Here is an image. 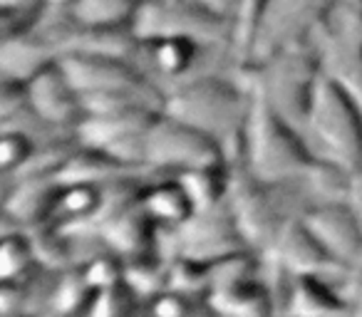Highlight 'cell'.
Returning a JSON list of instances; mask_svg holds the SVG:
<instances>
[{
    "instance_id": "obj_1",
    "label": "cell",
    "mask_w": 362,
    "mask_h": 317,
    "mask_svg": "<svg viewBox=\"0 0 362 317\" xmlns=\"http://www.w3.org/2000/svg\"><path fill=\"white\" fill-rule=\"evenodd\" d=\"M248 90L251 109L243 126L238 159L233 164H241L266 184H300L310 164L315 162V154L305 144V134L278 114L261 92L251 85Z\"/></svg>"
},
{
    "instance_id": "obj_2",
    "label": "cell",
    "mask_w": 362,
    "mask_h": 317,
    "mask_svg": "<svg viewBox=\"0 0 362 317\" xmlns=\"http://www.w3.org/2000/svg\"><path fill=\"white\" fill-rule=\"evenodd\" d=\"M251 109V90L246 82L226 77L184 80L164 97V114L197 126L226 149L228 162H236L243 126Z\"/></svg>"
},
{
    "instance_id": "obj_3",
    "label": "cell",
    "mask_w": 362,
    "mask_h": 317,
    "mask_svg": "<svg viewBox=\"0 0 362 317\" xmlns=\"http://www.w3.org/2000/svg\"><path fill=\"white\" fill-rule=\"evenodd\" d=\"M238 75L246 77L243 82L261 92L278 114L305 131L313 97L322 77L313 40L283 47L281 52L248 70H241Z\"/></svg>"
},
{
    "instance_id": "obj_4",
    "label": "cell",
    "mask_w": 362,
    "mask_h": 317,
    "mask_svg": "<svg viewBox=\"0 0 362 317\" xmlns=\"http://www.w3.org/2000/svg\"><path fill=\"white\" fill-rule=\"evenodd\" d=\"M310 40L322 77L362 109V0H340Z\"/></svg>"
},
{
    "instance_id": "obj_5",
    "label": "cell",
    "mask_w": 362,
    "mask_h": 317,
    "mask_svg": "<svg viewBox=\"0 0 362 317\" xmlns=\"http://www.w3.org/2000/svg\"><path fill=\"white\" fill-rule=\"evenodd\" d=\"M305 134L320 144V156L350 174L362 167V109L325 77L317 82Z\"/></svg>"
},
{
    "instance_id": "obj_6",
    "label": "cell",
    "mask_w": 362,
    "mask_h": 317,
    "mask_svg": "<svg viewBox=\"0 0 362 317\" xmlns=\"http://www.w3.org/2000/svg\"><path fill=\"white\" fill-rule=\"evenodd\" d=\"M132 32L139 42L184 37L199 45H231V20L206 11L197 0H141Z\"/></svg>"
},
{
    "instance_id": "obj_7",
    "label": "cell",
    "mask_w": 362,
    "mask_h": 317,
    "mask_svg": "<svg viewBox=\"0 0 362 317\" xmlns=\"http://www.w3.org/2000/svg\"><path fill=\"white\" fill-rule=\"evenodd\" d=\"M144 164L154 174L159 172L176 177L181 172L231 162H228L226 149L214 136L161 112L146 131Z\"/></svg>"
},
{
    "instance_id": "obj_8",
    "label": "cell",
    "mask_w": 362,
    "mask_h": 317,
    "mask_svg": "<svg viewBox=\"0 0 362 317\" xmlns=\"http://www.w3.org/2000/svg\"><path fill=\"white\" fill-rule=\"evenodd\" d=\"M283 186V184H281ZM281 186L266 184L253 177L241 164H231V184H228V206H231L243 238L256 253L266 256L276 243L281 228L296 213H288L283 198L276 196Z\"/></svg>"
},
{
    "instance_id": "obj_9",
    "label": "cell",
    "mask_w": 362,
    "mask_h": 317,
    "mask_svg": "<svg viewBox=\"0 0 362 317\" xmlns=\"http://www.w3.org/2000/svg\"><path fill=\"white\" fill-rule=\"evenodd\" d=\"M60 67L65 70L67 80L72 82L80 97L95 95H134L146 100L149 104L164 112V92L146 80L132 60L102 55H82V52H67L60 57Z\"/></svg>"
},
{
    "instance_id": "obj_10",
    "label": "cell",
    "mask_w": 362,
    "mask_h": 317,
    "mask_svg": "<svg viewBox=\"0 0 362 317\" xmlns=\"http://www.w3.org/2000/svg\"><path fill=\"white\" fill-rule=\"evenodd\" d=\"M337 3L340 0H268L248 67L268 60L283 47L310 40L317 28L332 16Z\"/></svg>"
},
{
    "instance_id": "obj_11",
    "label": "cell",
    "mask_w": 362,
    "mask_h": 317,
    "mask_svg": "<svg viewBox=\"0 0 362 317\" xmlns=\"http://www.w3.org/2000/svg\"><path fill=\"white\" fill-rule=\"evenodd\" d=\"M159 114L161 112L151 109V107H129V109L107 112V114H85L75 126V139L85 146L107 151L129 167L146 169V131Z\"/></svg>"
},
{
    "instance_id": "obj_12",
    "label": "cell",
    "mask_w": 362,
    "mask_h": 317,
    "mask_svg": "<svg viewBox=\"0 0 362 317\" xmlns=\"http://www.w3.org/2000/svg\"><path fill=\"white\" fill-rule=\"evenodd\" d=\"M169 233L174 236L171 253L194 258V261L206 263V265L226 256H233V253L253 251L238 228L236 216L228 206V198L209 211H197L184 226Z\"/></svg>"
},
{
    "instance_id": "obj_13",
    "label": "cell",
    "mask_w": 362,
    "mask_h": 317,
    "mask_svg": "<svg viewBox=\"0 0 362 317\" xmlns=\"http://www.w3.org/2000/svg\"><path fill=\"white\" fill-rule=\"evenodd\" d=\"M300 221L345 270L362 268V226L345 201L310 203Z\"/></svg>"
},
{
    "instance_id": "obj_14",
    "label": "cell",
    "mask_w": 362,
    "mask_h": 317,
    "mask_svg": "<svg viewBox=\"0 0 362 317\" xmlns=\"http://www.w3.org/2000/svg\"><path fill=\"white\" fill-rule=\"evenodd\" d=\"M28 109L35 114V119L52 129L75 134V126L82 121L85 109H82L80 92L67 80L60 62L50 65L25 82Z\"/></svg>"
},
{
    "instance_id": "obj_15",
    "label": "cell",
    "mask_w": 362,
    "mask_h": 317,
    "mask_svg": "<svg viewBox=\"0 0 362 317\" xmlns=\"http://www.w3.org/2000/svg\"><path fill=\"white\" fill-rule=\"evenodd\" d=\"M268 261L281 265L291 275H320V277H347L352 270H345L325 248L320 246L315 236L308 231V226L300 221V216L291 218L281 228L276 243L266 253Z\"/></svg>"
},
{
    "instance_id": "obj_16",
    "label": "cell",
    "mask_w": 362,
    "mask_h": 317,
    "mask_svg": "<svg viewBox=\"0 0 362 317\" xmlns=\"http://www.w3.org/2000/svg\"><path fill=\"white\" fill-rule=\"evenodd\" d=\"M60 47L50 32H37V28L18 35L3 37L0 45V72L3 80L23 82L33 80L47 70L50 65L60 62Z\"/></svg>"
},
{
    "instance_id": "obj_17",
    "label": "cell",
    "mask_w": 362,
    "mask_h": 317,
    "mask_svg": "<svg viewBox=\"0 0 362 317\" xmlns=\"http://www.w3.org/2000/svg\"><path fill=\"white\" fill-rule=\"evenodd\" d=\"M350 312L345 295L320 275H288L276 317H335Z\"/></svg>"
},
{
    "instance_id": "obj_18",
    "label": "cell",
    "mask_w": 362,
    "mask_h": 317,
    "mask_svg": "<svg viewBox=\"0 0 362 317\" xmlns=\"http://www.w3.org/2000/svg\"><path fill=\"white\" fill-rule=\"evenodd\" d=\"M60 184L55 177H16L13 186L6 191V218L16 228L28 231L55 218Z\"/></svg>"
},
{
    "instance_id": "obj_19",
    "label": "cell",
    "mask_w": 362,
    "mask_h": 317,
    "mask_svg": "<svg viewBox=\"0 0 362 317\" xmlns=\"http://www.w3.org/2000/svg\"><path fill=\"white\" fill-rule=\"evenodd\" d=\"M97 233H100L107 251L117 253L119 258H136L159 251L161 228L144 211L141 201L136 206L127 208L119 216L105 221L102 226H97Z\"/></svg>"
},
{
    "instance_id": "obj_20",
    "label": "cell",
    "mask_w": 362,
    "mask_h": 317,
    "mask_svg": "<svg viewBox=\"0 0 362 317\" xmlns=\"http://www.w3.org/2000/svg\"><path fill=\"white\" fill-rule=\"evenodd\" d=\"M134 174H154L149 169H139V167H129V164L119 162L112 154L95 146H85L77 141L75 151L67 156V162L60 167V172L55 174V181L60 186L65 184H110L115 179H124V177H134Z\"/></svg>"
},
{
    "instance_id": "obj_21",
    "label": "cell",
    "mask_w": 362,
    "mask_h": 317,
    "mask_svg": "<svg viewBox=\"0 0 362 317\" xmlns=\"http://www.w3.org/2000/svg\"><path fill=\"white\" fill-rule=\"evenodd\" d=\"M141 206L156 221L161 231H176L179 226L194 216V203L187 196L184 186L176 177L164 179V181L146 184L141 191Z\"/></svg>"
},
{
    "instance_id": "obj_22",
    "label": "cell",
    "mask_w": 362,
    "mask_h": 317,
    "mask_svg": "<svg viewBox=\"0 0 362 317\" xmlns=\"http://www.w3.org/2000/svg\"><path fill=\"white\" fill-rule=\"evenodd\" d=\"M141 0H72L65 11L67 20L90 30H132Z\"/></svg>"
},
{
    "instance_id": "obj_23",
    "label": "cell",
    "mask_w": 362,
    "mask_h": 317,
    "mask_svg": "<svg viewBox=\"0 0 362 317\" xmlns=\"http://www.w3.org/2000/svg\"><path fill=\"white\" fill-rule=\"evenodd\" d=\"M206 302L216 310L218 317H276V305L271 290L263 282V273L258 280L211 292Z\"/></svg>"
},
{
    "instance_id": "obj_24",
    "label": "cell",
    "mask_w": 362,
    "mask_h": 317,
    "mask_svg": "<svg viewBox=\"0 0 362 317\" xmlns=\"http://www.w3.org/2000/svg\"><path fill=\"white\" fill-rule=\"evenodd\" d=\"M28 238H30L35 261L45 270H65V268H75V251H72V233L67 226L52 221H45L35 228H28Z\"/></svg>"
},
{
    "instance_id": "obj_25",
    "label": "cell",
    "mask_w": 362,
    "mask_h": 317,
    "mask_svg": "<svg viewBox=\"0 0 362 317\" xmlns=\"http://www.w3.org/2000/svg\"><path fill=\"white\" fill-rule=\"evenodd\" d=\"M204 45L184 37H164V40L141 42V55H146L149 65L166 80H184L197 62V55Z\"/></svg>"
},
{
    "instance_id": "obj_26",
    "label": "cell",
    "mask_w": 362,
    "mask_h": 317,
    "mask_svg": "<svg viewBox=\"0 0 362 317\" xmlns=\"http://www.w3.org/2000/svg\"><path fill=\"white\" fill-rule=\"evenodd\" d=\"M187 196L192 198L194 211H209L226 201L228 184H231V164H216V167L192 169V172L176 174Z\"/></svg>"
},
{
    "instance_id": "obj_27",
    "label": "cell",
    "mask_w": 362,
    "mask_h": 317,
    "mask_svg": "<svg viewBox=\"0 0 362 317\" xmlns=\"http://www.w3.org/2000/svg\"><path fill=\"white\" fill-rule=\"evenodd\" d=\"M95 295L80 268H65L55 275L45 317H82Z\"/></svg>"
},
{
    "instance_id": "obj_28",
    "label": "cell",
    "mask_w": 362,
    "mask_h": 317,
    "mask_svg": "<svg viewBox=\"0 0 362 317\" xmlns=\"http://www.w3.org/2000/svg\"><path fill=\"white\" fill-rule=\"evenodd\" d=\"M102 186H97V184H65V186H60L55 221L62 226H90L100 211Z\"/></svg>"
},
{
    "instance_id": "obj_29",
    "label": "cell",
    "mask_w": 362,
    "mask_h": 317,
    "mask_svg": "<svg viewBox=\"0 0 362 317\" xmlns=\"http://www.w3.org/2000/svg\"><path fill=\"white\" fill-rule=\"evenodd\" d=\"M268 0H238L236 13L231 18V55L236 60L238 72L251 65L253 42L258 35L263 11H266Z\"/></svg>"
},
{
    "instance_id": "obj_30",
    "label": "cell",
    "mask_w": 362,
    "mask_h": 317,
    "mask_svg": "<svg viewBox=\"0 0 362 317\" xmlns=\"http://www.w3.org/2000/svg\"><path fill=\"white\" fill-rule=\"evenodd\" d=\"M124 285L139 297L149 302L154 295L166 290V258L161 251L146 256L124 258Z\"/></svg>"
},
{
    "instance_id": "obj_31",
    "label": "cell",
    "mask_w": 362,
    "mask_h": 317,
    "mask_svg": "<svg viewBox=\"0 0 362 317\" xmlns=\"http://www.w3.org/2000/svg\"><path fill=\"white\" fill-rule=\"evenodd\" d=\"M350 177L352 174L347 169H342L340 164H335L332 159L315 156V162L310 164V169L300 179V184H305L308 193L315 198V203L345 201L347 189H350Z\"/></svg>"
},
{
    "instance_id": "obj_32",
    "label": "cell",
    "mask_w": 362,
    "mask_h": 317,
    "mask_svg": "<svg viewBox=\"0 0 362 317\" xmlns=\"http://www.w3.org/2000/svg\"><path fill=\"white\" fill-rule=\"evenodd\" d=\"M37 261L33 253L30 238L25 231L16 228L13 233L3 236L0 246V277L3 282H25L37 273Z\"/></svg>"
},
{
    "instance_id": "obj_33",
    "label": "cell",
    "mask_w": 362,
    "mask_h": 317,
    "mask_svg": "<svg viewBox=\"0 0 362 317\" xmlns=\"http://www.w3.org/2000/svg\"><path fill=\"white\" fill-rule=\"evenodd\" d=\"M166 290H176L192 300L209 297V265L194 258L171 253L166 258Z\"/></svg>"
},
{
    "instance_id": "obj_34",
    "label": "cell",
    "mask_w": 362,
    "mask_h": 317,
    "mask_svg": "<svg viewBox=\"0 0 362 317\" xmlns=\"http://www.w3.org/2000/svg\"><path fill=\"white\" fill-rule=\"evenodd\" d=\"M50 11L45 0H0L3 37L28 32L40 25L42 16Z\"/></svg>"
},
{
    "instance_id": "obj_35",
    "label": "cell",
    "mask_w": 362,
    "mask_h": 317,
    "mask_svg": "<svg viewBox=\"0 0 362 317\" xmlns=\"http://www.w3.org/2000/svg\"><path fill=\"white\" fill-rule=\"evenodd\" d=\"M90 282L92 290H110V287L124 285V258H119L112 251H100L87 263L77 265Z\"/></svg>"
},
{
    "instance_id": "obj_36",
    "label": "cell",
    "mask_w": 362,
    "mask_h": 317,
    "mask_svg": "<svg viewBox=\"0 0 362 317\" xmlns=\"http://www.w3.org/2000/svg\"><path fill=\"white\" fill-rule=\"evenodd\" d=\"M37 144L33 141V134L25 129H16V126H3V139H0V169L6 177H16Z\"/></svg>"
},
{
    "instance_id": "obj_37",
    "label": "cell",
    "mask_w": 362,
    "mask_h": 317,
    "mask_svg": "<svg viewBox=\"0 0 362 317\" xmlns=\"http://www.w3.org/2000/svg\"><path fill=\"white\" fill-rule=\"evenodd\" d=\"M141 300L127 285H117L110 290H100L92 297L90 307L82 317H129Z\"/></svg>"
},
{
    "instance_id": "obj_38",
    "label": "cell",
    "mask_w": 362,
    "mask_h": 317,
    "mask_svg": "<svg viewBox=\"0 0 362 317\" xmlns=\"http://www.w3.org/2000/svg\"><path fill=\"white\" fill-rule=\"evenodd\" d=\"M197 302L202 300H192L176 290H161L159 295H154L146 302V307H149L151 317H187Z\"/></svg>"
},
{
    "instance_id": "obj_39",
    "label": "cell",
    "mask_w": 362,
    "mask_h": 317,
    "mask_svg": "<svg viewBox=\"0 0 362 317\" xmlns=\"http://www.w3.org/2000/svg\"><path fill=\"white\" fill-rule=\"evenodd\" d=\"M342 295H345L347 305H350L352 317H362V268H357V270H352L347 275V290Z\"/></svg>"
},
{
    "instance_id": "obj_40",
    "label": "cell",
    "mask_w": 362,
    "mask_h": 317,
    "mask_svg": "<svg viewBox=\"0 0 362 317\" xmlns=\"http://www.w3.org/2000/svg\"><path fill=\"white\" fill-rule=\"evenodd\" d=\"M345 203L352 208V213H355L357 221H360V226H362V167L357 169V172H352Z\"/></svg>"
},
{
    "instance_id": "obj_41",
    "label": "cell",
    "mask_w": 362,
    "mask_h": 317,
    "mask_svg": "<svg viewBox=\"0 0 362 317\" xmlns=\"http://www.w3.org/2000/svg\"><path fill=\"white\" fill-rule=\"evenodd\" d=\"M197 3L206 8V11L226 18V20H231L233 13H236V6H238V0H197Z\"/></svg>"
},
{
    "instance_id": "obj_42",
    "label": "cell",
    "mask_w": 362,
    "mask_h": 317,
    "mask_svg": "<svg viewBox=\"0 0 362 317\" xmlns=\"http://www.w3.org/2000/svg\"><path fill=\"white\" fill-rule=\"evenodd\" d=\"M187 317H218V315H216V310H214V307L209 305L206 300H202V302H197L192 310H189Z\"/></svg>"
},
{
    "instance_id": "obj_43",
    "label": "cell",
    "mask_w": 362,
    "mask_h": 317,
    "mask_svg": "<svg viewBox=\"0 0 362 317\" xmlns=\"http://www.w3.org/2000/svg\"><path fill=\"white\" fill-rule=\"evenodd\" d=\"M45 3H47V8H50V11H67L72 0H45Z\"/></svg>"
}]
</instances>
